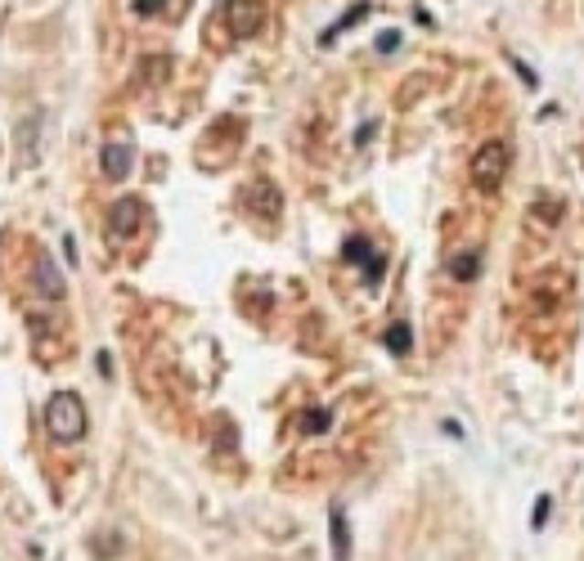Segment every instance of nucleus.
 <instances>
[{
  "mask_svg": "<svg viewBox=\"0 0 584 561\" xmlns=\"http://www.w3.org/2000/svg\"><path fill=\"white\" fill-rule=\"evenodd\" d=\"M508 166H513V149L504 140H485L473 157V185L481 194H494L504 180H508Z\"/></svg>",
  "mask_w": 584,
  "mask_h": 561,
  "instance_id": "obj_2",
  "label": "nucleus"
},
{
  "mask_svg": "<svg viewBox=\"0 0 584 561\" xmlns=\"http://www.w3.org/2000/svg\"><path fill=\"white\" fill-rule=\"evenodd\" d=\"M100 166H104L108 180H126L131 175V166H135V149L131 144H122V140H112L100 149Z\"/></svg>",
  "mask_w": 584,
  "mask_h": 561,
  "instance_id": "obj_5",
  "label": "nucleus"
},
{
  "mask_svg": "<svg viewBox=\"0 0 584 561\" xmlns=\"http://www.w3.org/2000/svg\"><path fill=\"white\" fill-rule=\"evenodd\" d=\"M144 225V203L140 198H122L108 211V234L112 238H135V229Z\"/></svg>",
  "mask_w": 584,
  "mask_h": 561,
  "instance_id": "obj_4",
  "label": "nucleus"
},
{
  "mask_svg": "<svg viewBox=\"0 0 584 561\" xmlns=\"http://www.w3.org/2000/svg\"><path fill=\"white\" fill-rule=\"evenodd\" d=\"M302 431H328V413H324V408H311V418L302 422Z\"/></svg>",
  "mask_w": 584,
  "mask_h": 561,
  "instance_id": "obj_13",
  "label": "nucleus"
},
{
  "mask_svg": "<svg viewBox=\"0 0 584 561\" xmlns=\"http://www.w3.org/2000/svg\"><path fill=\"white\" fill-rule=\"evenodd\" d=\"M409 346H414L409 323H391V328H387V351H391V355H409Z\"/></svg>",
  "mask_w": 584,
  "mask_h": 561,
  "instance_id": "obj_10",
  "label": "nucleus"
},
{
  "mask_svg": "<svg viewBox=\"0 0 584 561\" xmlns=\"http://www.w3.org/2000/svg\"><path fill=\"white\" fill-rule=\"evenodd\" d=\"M396 46H400V37H396V32H382V37H377V50H382V54H391Z\"/></svg>",
  "mask_w": 584,
  "mask_h": 561,
  "instance_id": "obj_15",
  "label": "nucleus"
},
{
  "mask_svg": "<svg viewBox=\"0 0 584 561\" xmlns=\"http://www.w3.org/2000/svg\"><path fill=\"white\" fill-rule=\"evenodd\" d=\"M225 23H229V37H239V41L257 37L266 27V0H229Z\"/></svg>",
  "mask_w": 584,
  "mask_h": 561,
  "instance_id": "obj_3",
  "label": "nucleus"
},
{
  "mask_svg": "<svg viewBox=\"0 0 584 561\" xmlns=\"http://www.w3.org/2000/svg\"><path fill=\"white\" fill-rule=\"evenodd\" d=\"M252 206H257V211H266V216H279V194H274V185L257 180V189H252Z\"/></svg>",
  "mask_w": 584,
  "mask_h": 561,
  "instance_id": "obj_11",
  "label": "nucleus"
},
{
  "mask_svg": "<svg viewBox=\"0 0 584 561\" xmlns=\"http://www.w3.org/2000/svg\"><path fill=\"white\" fill-rule=\"evenodd\" d=\"M544 521H548V494H539V499H535V530H539V525H544Z\"/></svg>",
  "mask_w": 584,
  "mask_h": 561,
  "instance_id": "obj_14",
  "label": "nucleus"
},
{
  "mask_svg": "<svg viewBox=\"0 0 584 561\" xmlns=\"http://www.w3.org/2000/svg\"><path fill=\"white\" fill-rule=\"evenodd\" d=\"M46 431H50L58 445H77L86 436V405H81V396H72V391L50 396V405H46Z\"/></svg>",
  "mask_w": 584,
  "mask_h": 561,
  "instance_id": "obj_1",
  "label": "nucleus"
},
{
  "mask_svg": "<svg viewBox=\"0 0 584 561\" xmlns=\"http://www.w3.org/2000/svg\"><path fill=\"white\" fill-rule=\"evenodd\" d=\"M37 288H41V297L63 302L68 283H63V274H58V265H54V260H37Z\"/></svg>",
  "mask_w": 584,
  "mask_h": 561,
  "instance_id": "obj_7",
  "label": "nucleus"
},
{
  "mask_svg": "<svg viewBox=\"0 0 584 561\" xmlns=\"http://www.w3.org/2000/svg\"><path fill=\"white\" fill-rule=\"evenodd\" d=\"M333 553H337V561L351 557V535H346V516H342V508H333Z\"/></svg>",
  "mask_w": 584,
  "mask_h": 561,
  "instance_id": "obj_9",
  "label": "nucleus"
},
{
  "mask_svg": "<svg viewBox=\"0 0 584 561\" xmlns=\"http://www.w3.org/2000/svg\"><path fill=\"white\" fill-rule=\"evenodd\" d=\"M365 14H369V5H356V9H351V14H346V18H342V23H337V27H328V32H324V41H333V37H337V32H342V27H351V23H360V18H365Z\"/></svg>",
  "mask_w": 584,
  "mask_h": 561,
  "instance_id": "obj_12",
  "label": "nucleus"
},
{
  "mask_svg": "<svg viewBox=\"0 0 584 561\" xmlns=\"http://www.w3.org/2000/svg\"><path fill=\"white\" fill-rule=\"evenodd\" d=\"M346 260H351V265H365V279H369V283L382 279V256L373 252L369 238H351V243H346Z\"/></svg>",
  "mask_w": 584,
  "mask_h": 561,
  "instance_id": "obj_6",
  "label": "nucleus"
},
{
  "mask_svg": "<svg viewBox=\"0 0 584 561\" xmlns=\"http://www.w3.org/2000/svg\"><path fill=\"white\" fill-rule=\"evenodd\" d=\"M477 270H481V256L477 252H459L454 260H450V274H454L459 283H473V279H477Z\"/></svg>",
  "mask_w": 584,
  "mask_h": 561,
  "instance_id": "obj_8",
  "label": "nucleus"
}]
</instances>
